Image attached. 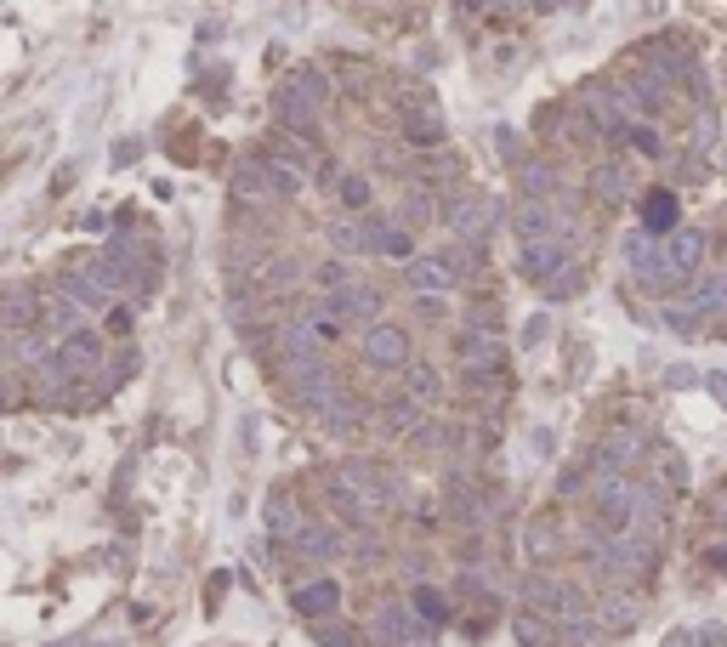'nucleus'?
I'll return each instance as SVG.
<instances>
[{
    "label": "nucleus",
    "instance_id": "obj_4",
    "mask_svg": "<svg viewBox=\"0 0 727 647\" xmlns=\"http://www.w3.org/2000/svg\"><path fill=\"white\" fill-rule=\"evenodd\" d=\"M364 358L381 369H404L409 364V330H398V324H370L364 330Z\"/></svg>",
    "mask_w": 727,
    "mask_h": 647
},
{
    "label": "nucleus",
    "instance_id": "obj_23",
    "mask_svg": "<svg viewBox=\"0 0 727 647\" xmlns=\"http://www.w3.org/2000/svg\"><path fill=\"white\" fill-rule=\"evenodd\" d=\"M625 142H631L637 154H659V131H654V125H637V120H631V125H625Z\"/></svg>",
    "mask_w": 727,
    "mask_h": 647
},
{
    "label": "nucleus",
    "instance_id": "obj_26",
    "mask_svg": "<svg viewBox=\"0 0 727 647\" xmlns=\"http://www.w3.org/2000/svg\"><path fill=\"white\" fill-rule=\"evenodd\" d=\"M415 398H421V403L438 398V375H432V369H415Z\"/></svg>",
    "mask_w": 727,
    "mask_h": 647
},
{
    "label": "nucleus",
    "instance_id": "obj_30",
    "mask_svg": "<svg viewBox=\"0 0 727 647\" xmlns=\"http://www.w3.org/2000/svg\"><path fill=\"white\" fill-rule=\"evenodd\" d=\"M716 568H727V545H722V551H716Z\"/></svg>",
    "mask_w": 727,
    "mask_h": 647
},
{
    "label": "nucleus",
    "instance_id": "obj_28",
    "mask_svg": "<svg viewBox=\"0 0 727 647\" xmlns=\"http://www.w3.org/2000/svg\"><path fill=\"white\" fill-rule=\"evenodd\" d=\"M324 647H353V642H347V630H324Z\"/></svg>",
    "mask_w": 727,
    "mask_h": 647
},
{
    "label": "nucleus",
    "instance_id": "obj_8",
    "mask_svg": "<svg viewBox=\"0 0 727 647\" xmlns=\"http://www.w3.org/2000/svg\"><path fill=\"white\" fill-rule=\"evenodd\" d=\"M563 256H568V245L557 233H551V239H534V245H523V273H529L534 284H546V279H557Z\"/></svg>",
    "mask_w": 727,
    "mask_h": 647
},
{
    "label": "nucleus",
    "instance_id": "obj_29",
    "mask_svg": "<svg viewBox=\"0 0 727 647\" xmlns=\"http://www.w3.org/2000/svg\"><path fill=\"white\" fill-rule=\"evenodd\" d=\"M710 386H716V398L727 403V375H710Z\"/></svg>",
    "mask_w": 727,
    "mask_h": 647
},
{
    "label": "nucleus",
    "instance_id": "obj_22",
    "mask_svg": "<svg viewBox=\"0 0 727 647\" xmlns=\"http://www.w3.org/2000/svg\"><path fill=\"white\" fill-rule=\"evenodd\" d=\"M591 188L603 193V199H620V193H625V171H620V165H603V171L591 176Z\"/></svg>",
    "mask_w": 727,
    "mask_h": 647
},
{
    "label": "nucleus",
    "instance_id": "obj_1",
    "mask_svg": "<svg viewBox=\"0 0 727 647\" xmlns=\"http://www.w3.org/2000/svg\"><path fill=\"white\" fill-rule=\"evenodd\" d=\"M637 511H642V494L625 472H597V489H591V528L597 534H614L625 540L637 528Z\"/></svg>",
    "mask_w": 727,
    "mask_h": 647
},
{
    "label": "nucleus",
    "instance_id": "obj_21",
    "mask_svg": "<svg viewBox=\"0 0 727 647\" xmlns=\"http://www.w3.org/2000/svg\"><path fill=\"white\" fill-rule=\"evenodd\" d=\"M341 205L347 210H370V182H364V176H341Z\"/></svg>",
    "mask_w": 727,
    "mask_h": 647
},
{
    "label": "nucleus",
    "instance_id": "obj_18",
    "mask_svg": "<svg viewBox=\"0 0 727 647\" xmlns=\"http://www.w3.org/2000/svg\"><path fill=\"white\" fill-rule=\"evenodd\" d=\"M415 613H421L426 625H444V619H449V608H444V596L432 591V585H421V591H415Z\"/></svg>",
    "mask_w": 727,
    "mask_h": 647
},
{
    "label": "nucleus",
    "instance_id": "obj_7",
    "mask_svg": "<svg viewBox=\"0 0 727 647\" xmlns=\"http://www.w3.org/2000/svg\"><path fill=\"white\" fill-rule=\"evenodd\" d=\"M659 245H665V262H671L682 279H693L699 262H705V233H693V228H671Z\"/></svg>",
    "mask_w": 727,
    "mask_h": 647
},
{
    "label": "nucleus",
    "instance_id": "obj_24",
    "mask_svg": "<svg viewBox=\"0 0 727 647\" xmlns=\"http://www.w3.org/2000/svg\"><path fill=\"white\" fill-rule=\"evenodd\" d=\"M375 245L387 250V256H404V262H409V250H415V239H409L404 228H387V233H375Z\"/></svg>",
    "mask_w": 727,
    "mask_h": 647
},
{
    "label": "nucleus",
    "instance_id": "obj_3",
    "mask_svg": "<svg viewBox=\"0 0 727 647\" xmlns=\"http://www.w3.org/2000/svg\"><path fill=\"white\" fill-rule=\"evenodd\" d=\"M727 307V273H710V279H699L693 284V296H688V307H671V324L676 330H688V324H699V318H710V313H722Z\"/></svg>",
    "mask_w": 727,
    "mask_h": 647
},
{
    "label": "nucleus",
    "instance_id": "obj_13",
    "mask_svg": "<svg viewBox=\"0 0 727 647\" xmlns=\"http://www.w3.org/2000/svg\"><path fill=\"white\" fill-rule=\"evenodd\" d=\"M336 602H341L336 579H319V585H302V591H296V608H302L307 619H330V613H336Z\"/></svg>",
    "mask_w": 727,
    "mask_h": 647
},
{
    "label": "nucleus",
    "instance_id": "obj_5",
    "mask_svg": "<svg viewBox=\"0 0 727 647\" xmlns=\"http://www.w3.org/2000/svg\"><path fill=\"white\" fill-rule=\"evenodd\" d=\"M336 483H341L347 494H353L358 506H364V517L387 511V483H381V477H375L370 466H364V460H347V466L336 472Z\"/></svg>",
    "mask_w": 727,
    "mask_h": 647
},
{
    "label": "nucleus",
    "instance_id": "obj_10",
    "mask_svg": "<svg viewBox=\"0 0 727 647\" xmlns=\"http://www.w3.org/2000/svg\"><path fill=\"white\" fill-rule=\"evenodd\" d=\"M551 233H557L551 205H546V199H523V205H517V239L534 245V239H551Z\"/></svg>",
    "mask_w": 727,
    "mask_h": 647
},
{
    "label": "nucleus",
    "instance_id": "obj_19",
    "mask_svg": "<svg viewBox=\"0 0 727 647\" xmlns=\"http://www.w3.org/2000/svg\"><path fill=\"white\" fill-rule=\"evenodd\" d=\"M449 222H455V228H461L466 239H472V233H483V222H489V216H483V205H478V199H466V205H455V210H449Z\"/></svg>",
    "mask_w": 727,
    "mask_h": 647
},
{
    "label": "nucleus",
    "instance_id": "obj_15",
    "mask_svg": "<svg viewBox=\"0 0 727 647\" xmlns=\"http://www.w3.org/2000/svg\"><path fill=\"white\" fill-rule=\"evenodd\" d=\"M642 222H648V228L654 233H671L676 228V193H648V199H642Z\"/></svg>",
    "mask_w": 727,
    "mask_h": 647
},
{
    "label": "nucleus",
    "instance_id": "obj_17",
    "mask_svg": "<svg viewBox=\"0 0 727 647\" xmlns=\"http://www.w3.org/2000/svg\"><path fill=\"white\" fill-rule=\"evenodd\" d=\"M267 528H273V534H284V540H290V534H302V523H296V506H290V500H267Z\"/></svg>",
    "mask_w": 727,
    "mask_h": 647
},
{
    "label": "nucleus",
    "instance_id": "obj_9",
    "mask_svg": "<svg viewBox=\"0 0 727 647\" xmlns=\"http://www.w3.org/2000/svg\"><path fill=\"white\" fill-rule=\"evenodd\" d=\"M404 131H409V142H421V148H432V142L444 137V120H438L432 97H409V108H404Z\"/></svg>",
    "mask_w": 727,
    "mask_h": 647
},
{
    "label": "nucleus",
    "instance_id": "obj_20",
    "mask_svg": "<svg viewBox=\"0 0 727 647\" xmlns=\"http://www.w3.org/2000/svg\"><path fill=\"white\" fill-rule=\"evenodd\" d=\"M375 239L364 228H358V222H336V250H347V256H358V250H370Z\"/></svg>",
    "mask_w": 727,
    "mask_h": 647
},
{
    "label": "nucleus",
    "instance_id": "obj_11",
    "mask_svg": "<svg viewBox=\"0 0 727 647\" xmlns=\"http://www.w3.org/2000/svg\"><path fill=\"white\" fill-rule=\"evenodd\" d=\"M330 313L336 318H375L381 313V296L364 290V284H341L336 296H330Z\"/></svg>",
    "mask_w": 727,
    "mask_h": 647
},
{
    "label": "nucleus",
    "instance_id": "obj_12",
    "mask_svg": "<svg viewBox=\"0 0 727 647\" xmlns=\"http://www.w3.org/2000/svg\"><path fill=\"white\" fill-rule=\"evenodd\" d=\"M455 352H461L466 369H500V347L489 341V330H466L461 341H455Z\"/></svg>",
    "mask_w": 727,
    "mask_h": 647
},
{
    "label": "nucleus",
    "instance_id": "obj_6",
    "mask_svg": "<svg viewBox=\"0 0 727 647\" xmlns=\"http://www.w3.org/2000/svg\"><path fill=\"white\" fill-rule=\"evenodd\" d=\"M409 290L415 296H444V290H455V267L444 262V256H409Z\"/></svg>",
    "mask_w": 727,
    "mask_h": 647
},
{
    "label": "nucleus",
    "instance_id": "obj_16",
    "mask_svg": "<svg viewBox=\"0 0 727 647\" xmlns=\"http://www.w3.org/2000/svg\"><path fill=\"white\" fill-rule=\"evenodd\" d=\"M57 364H63V369H91V364H97V341H91L86 330H74L69 341L57 347Z\"/></svg>",
    "mask_w": 727,
    "mask_h": 647
},
{
    "label": "nucleus",
    "instance_id": "obj_2",
    "mask_svg": "<svg viewBox=\"0 0 727 647\" xmlns=\"http://www.w3.org/2000/svg\"><path fill=\"white\" fill-rule=\"evenodd\" d=\"M625 256H631V273L642 279V290H654V296H676V290L688 284L671 262H665V245H654L648 233H637V239L625 245Z\"/></svg>",
    "mask_w": 727,
    "mask_h": 647
},
{
    "label": "nucleus",
    "instance_id": "obj_25",
    "mask_svg": "<svg viewBox=\"0 0 727 647\" xmlns=\"http://www.w3.org/2000/svg\"><path fill=\"white\" fill-rule=\"evenodd\" d=\"M517 636H523L529 647H546V625H540L534 613H523V619H517Z\"/></svg>",
    "mask_w": 727,
    "mask_h": 647
},
{
    "label": "nucleus",
    "instance_id": "obj_14",
    "mask_svg": "<svg viewBox=\"0 0 727 647\" xmlns=\"http://www.w3.org/2000/svg\"><path fill=\"white\" fill-rule=\"evenodd\" d=\"M637 455H642L637 432H625V426H620V432H608V438H603V472H625Z\"/></svg>",
    "mask_w": 727,
    "mask_h": 647
},
{
    "label": "nucleus",
    "instance_id": "obj_27",
    "mask_svg": "<svg viewBox=\"0 0 727 647\" xmlns=\"http://www.w3.org/2000/svg\"><path fill=\"white\" fill-rule=\"evenodd\" d=\"M404 222H426V199L421 193H409L404 199Z\"/></svg>",
    "mask_w": 727,
    "mask_h": 647
}]
</instances>
